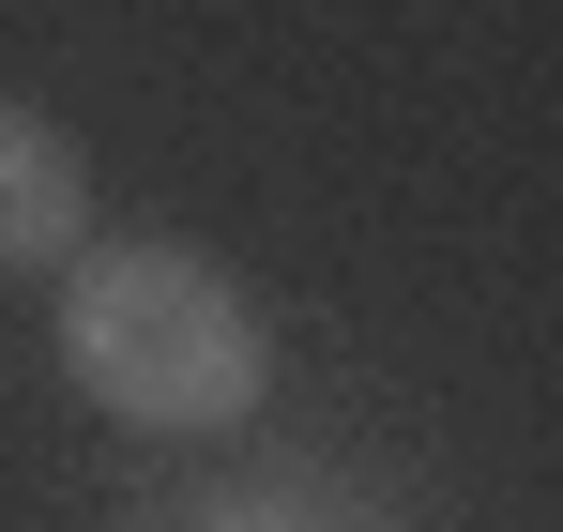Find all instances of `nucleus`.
Segmentation results:
<instances>
[{
    "label": "nucleus",
    "instance_id": "obj_2",
    "mask_svg": "<svg viewBox=\"0 0 563 532\" xmlns=\"http://www.w3.org/2000/svg\"><path fill=\"white\" fill-rule=\"evenodd\" d=\"M77 244H92V168H77V137L0 91V274H62Z\"/></svg>",
    "mask_w": 563,
    "mask_h": 532
},
{
    "label": "nucleus",
    "instance_id": "obj_1",
    "mask_svg": "<svg viewBox=\"0 0 563 532\" xmlns=\"http://www.w3.org/2000/svg\"><path fill=\"white\" fill-rule=\"evenodd\" d=\"M62 365L107 426H153V442H198V426H244L275 396V335L198 244H77L62 259Z\"/></svg>",
    "mask_w": 563,
    "mask_h": 532
}]
</instances>
